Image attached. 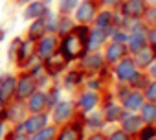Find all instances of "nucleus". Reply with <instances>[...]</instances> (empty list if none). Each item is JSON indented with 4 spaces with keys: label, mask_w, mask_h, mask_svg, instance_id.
<instances>
[{
    "label": "nucleus",
    "mask_w": 156,
    "mask_h": 140,
    "mask_svg": "<svg viewBox=\"0 0 156 140\" xmlns=\"http://www.w3.org/2000/svg\"><path fill=\"white\" fill-rule=\"evenodd\" d=\"M83 122H85V127H90V129H96V131H98V129L103 127L105 118H103V112H94V111H90V112L85 114Z\"/></svg>",
    "instance_id": "22"
},
{
    "label": "nucleus",
    "mask_w": 156,
    "mask_h": 140,
    "mask_svg": "<svg viewBox=\"0 0 156 140\" xmlns=\"http://www.w3.org/2000/svg\"><path fill=\"white\" fill-rule=\"evenodd\" d=\"M123 13L127 17L138 19L145 13V0H129V2L123 4Z\"/></svg>",
    "instance_id": "19"
},
{
    "label": "nucleus",
    "mask_w": 156,
    "mask_h": 140,
    "mask_svg": "<svg viewBox=\"0 0 156 140\" xmlns=\"http://www.w3.org/2000/svg\"><path fill=\"white\" fill-rule=\"evenodd\" d=\"M11 2H13L15 6H19V8H22V6H26L28 2H31V0H11Z\"/></svg>",
    "instance_id": "43"
},
{
    "label": "nucleus",
    "mask_w": 156,
    "mask_h": 140,
    "mask_svg": "<svg viewBox=\"0 0 156 140\" xmlns=\"http://www.w3.org/2000/svg\"><path fill=\"white\" fill-rule=\"evenodd\" d=\"M110 35V28H90L88 31V39H87V52H98L103 42L107 41V37Z\"/></svg>",
    "instance_id": "14"
},
{
    "label": "nucleus",
    "mask_w": 156,
    "mask_h": 140,
    "mask_svg": "<svg viewBox=\"0 0 156 140\" xmlns=\"http://www.w3.org/2000/svg\"><path fill=\"white\" fill-rule=\"evenodd\" d=\"M147 98H149L151 101H156V81H154L152 85H149V89H147Z\"/></svg>",
    "instance_id": "36"
},
{
    "label": "nucleus",
    "mask_w": 156,
    "mask_h": 140,
    "mask_svg": "<svg viewBox=\"0 0 156 140\" xmlns=\"http://www.w3.org/2000/svg\"><path fill=\"white\" fill-rule=\"evenodd\" d=\"M145 46V33L143 31H136L130 39V50L132 52H140Z\"/></svg>",
    "instance_id": "31"
},
{
    "label": "nucleus",
    "mask_w": 156,
    "mask_h": 140,
    "mask_svg": "<svg viewBox=\"0 0 156 140\" xmlns=\"http://www.w3.org/2000/svg\"><path fill=\"white\" fill-rule=\"evenodd\" d=\"M46 2H48V4H51V2H55V0H46Z\"/></svg>",
    "instance_id": "47"
},
{
    "label": "nucleus",
    "mask_w": 156,
    "mask_h": 140,
    "mask_svg": "<svg viewBox=\"0 0 156 140\" xmlns=\"http://www.w3.org/2000/svg\"><path fill=\"white\" fill-rule=\"evenodd\" d=\"M98 105H99V96H98L96 90H90V89L83 90L79 94V98H77V101H75V109L81 114H87V112L94 111Z\"/></svg>",
    "instance_id": "13"
},
{
    "label": "nucleus",
    "mask_w": 156,
    "mask_h": 140,
    "mask_svg": "<svg viewBox=\"0 0 156 140\" xmlns=\"http://www.w3.org/2000/svg\"><path fill=\"white\" fill-rule=\"evenodd\" d=\"M0 120L6 122V103H0Z\"/></svg>",
    "instance_id": "41"
},
{
    "label": "nucleus",
    "mask_w": 156,
    "mask_h": 140,
    "mask_svg": "<svg viewBox=\"0 0 156 140\" xmlns=\"http://www.w3.org/2000/svg\"><path fill=\"white\" fill-rule=\"evenodd\" d=\"M141 105H143V96H141L140 92H132V94L125 100V107H127V109H132V111H134V109H140Z\"/></svg>",
    "instance_id": "30"
},
{
    "label": "nucleus",
    "mask_w": 156,
    "mask_h": 140,
    "mask_svg": "<svg viewBox=\"0 0 156 140\" xmlns=\"http://www.w3.org/2000/svg\"><path fill=\"white\" fill-rule=\"evenodd\" d=\"M28 112H48V100H46V89H37L26 101Z\"/></svg>",
    "instance_id": "15"
},
{
    "label": "nucleus",
    "mask_w": 156,
    "mask_h": 140,
    "mask_svg": "<svg viewBox=\"0 0 156 140\" xmlns=\"http://www.w3.org/2000/svg\"><path fill=\"white\" fill-rule=\"evenodd\" d=\"M103 4H107V6H112V4H116V2H119V0H101Z\"/></svg>",
    "instance_id": "45"
},
{
    "label": "nucleus",
    "mask_w": 156,
    "mask_h": 140,
    "mask_svg": "<svg viewBox=\"0 0 156 140\" xmlns=\"http://www.w3.org/2000/svg\"><path fill=\"white\" fill-rule=\"evenodd\" d=\"M6 37H8V31H6L2 26H0V44H2V42L6 41Z\"/></svg>",
    "instance_id": "44"
},
{
    "label": "nucleus",
    "mask_w": 156,
    "mask_h": 140,
    "mask_svg": "<svg viewBox=\"0 0 156 140\" xmlns=\"http://www.w3.org/2000/svg\"><path fill=\"white\" fill-rule=\"evenodd\" d=\"M42 35H46V26H44V17L41 19H33L28 22V30H26V35L28 39L31 41H39Z\"/></svg>",
    "instance_id": "18"
},
{
    "label": "nucleus",
    "mask_w": 156,
    "mask_h": 140,
    "mask_svg": "<svg viewBox=\"0 0 156 140\" xmlns=\"http://www.w3.org/2000/svg\"><path fill=\"white\" fill-rule=\"evenodd\" d=\"M119 116H121V109H119L118 105H107V107H105L103 118H105L107 122H114V120H118Z\"/></svg>",
    "instance_id": "32"
},
{
    "label": "nucleus",
    "mask_w": 156,
    "mask_h": 140,
    "mask_svg": "<svg viewBox=\"0 0 156 140\" xmlns=\"http://www.w3.org/2000/svg\"><path fill=\"white\" fill-rule=\"evenodd\" d=\"M2 140H31V136L24 134V133H17L13 127H8V131H6V134H4Z\"/></svg>",
    "instance_id": "34"
},
{
    "label": "nucleus",
    "mask_w": 156,
    "mask_h": 140,
    "mask_svg": "<svg viewBox=\"0 0 156 140\" xmlns=\"http://www.w3.org/2000/svg\"><path fill=\"white\" fill-rule=\"evenodd\" d=\"M85 83V72L81 68H72L62 74V89L66 90H75L77 87H81Z\"/></svg>",
    "instance_id": "16"
},
{
    "label": "nucleus",
    "mask_w": 156,
    "mask_h": 140,
    "mask_svg": "<svg viewBox=\"0 0 156 140\" xmlns=\"http://www.w3.org/2000/svg\"><path fill=\"white\" fill-rule=\"evenodd\" d=\"M57 24H59V13L55 11H48L44 15V26H46V33H55L57 31Z\"/></svg>",
    "instance_id": "26"
},
{
    "label": "nucleus",
    "mask_w": 156,
    "mask_h": 140,
    "mask_svg": "<svg viewBox=\"0 0 156 140\" xmlns=\"http://www.w3.org/2000/svg\"><path fill=\"white\" fill-rule=\"evenodd\" d=\"M140 123H141V118H136V116L123 120V127H125L127 131H132V133L140 129Z\"/></svg>",
    "instance_id": "35"
},
{
    "label": "nucleus",
    "mask_w": 156,
    "mask_h": 140,
    "mask_svg": "<svg viewBox=\"0 0 156 140\" xmlns=\"http://www.w3.org/2000/svg\"><path fill=\"white\" fill-rule=\"evenodd\" d=\"M125 55V46H123V42H112L108 48H107V52H105V61L107 63H116L118 59H121Z\"/></svg>",
    "instance_id": "21"
},
{
    "label": "nucleus",
    "mask_w": 156,
    "mask_h": 140,
    "mask_svg": "<svg viewBox=\"0 0 156 140\" xmlns=\"http://www.w3.org/2000/svg\"><path fill=\"white\" fill-rule=\"evenodd\" d=\"M55 140H85V122H83V116L77 118V114H75L73 120H70L64 125H59Z\"/></svg>",
    "instance_id": "5"
},
{
    "label": "nucleus",
    "mask_w": 156,
    "mask_h": 140,
    "mask_svg": "<svg viewBox=\"0 0 156 140\" xmlns=\"http://www.w3.org/2000/svg\"><path fill=\"white\" fill-rule=\"evenodd\" d=\"M75 24H77V22L73 20L72 15H59V24H57V31H55V35H57V37H64V35H68V33L73 30Z\"/></svg>",
    "instance_id": "20"
},
{
    "label": "nucleus",
    "mask_w": 156,
    "mask_h": 140,
    "mask_svg": "<svg viewBox=\"0 0 156 140\" xmlns=\"http://www.w3.org/2000/svg\"><path fill=\"white\" fill-rule=\"evenodd\" d=\"M35 79L26 72V70H17V85H15V98L20 101H26L35 90H37Z\"/></svg>",
    "instance_id": "8"
},
{
    "label": "nucleus",
    "mask_w": 156,
    "mask_h": 140,
    "mask_svg": "<svg viewBox=\"0 0 156 140\" xmlns=\"http://www.w3.org/2000/svg\"><path fill=\"white\" fill-rule=\"evenodd\" d=\"M68 64H70V61H68V59H66L59 50L42 61V66H44V70H46V74H48L53 81H55L57 78H61V76L66 72Z\"/></svg>",
    "instance_id": "6"
},
{
    "label": "nucleus",
    "mask_w": 156,
    "mask_h": 140,
    "mask_svg": "<svg viewBox=\"0 0 156 140\" xmlns=\"http://www.w3.org/2000/svg\"><path fill=\"white\" fill-rule=\"evenodd\" d=\"M26 116H28V109H26V103L24 101H20V100L15 98V100H11L6 105V123L8 125H17Z\"/></svg>",
    "instance_id": "11"
},
{
    "label": "nucleus",
    "mask_w": 156,
    "mask_h": 140,
    "mask_svg": "<svg viewBox=\"0 0 156 140\" xmlns=\"http://www.w3.org/2000/svg\"><path fill=\"white\" fill-rule=\"evenodd\" d=\"M94 24L98 28H110L112 26V13L110 11H98L96 19H94Z\"/></svg>",
    "instance_id": "27"
},
{
    "label": "nucleus",
    "mask_w": 156,
    "mask_h": 140,
    "mask_svg": "<svg viewBox=\"0 0 156 140\" xmlns=\"http://www.w3.org/2000/svg\"><path fill=\"white\" fill-rule=\"evenodd\" d=\"M141 120L145 122H154L156 120V105H141Z\"/></svg>",
    "instance_id": "33"
},
{
    "label": "nucleus",
    "mask_w": 156,
    "mask_h": 140,
    "mask_svg": "<svg viewBox=\"0 0 156 140\" xmlns=\"http://www.w3.org/2000/svg\"><path fill=\"white\" fill-rule=\"evenodd\" d=\"M116 74L119 79H130L134 76V63L132 61H121L116 68Z\"/></svg>",
    "instance_id": "24"
},
{
    "label": "nucleus",
    "mask_w": 156,
    "mask_h": 140,
    "mask_svg": "<svg viewBox=\"0 0 156 140\" xmlns=\"http://www.w3.org/2000/svg\"><path fill=\"white\" fill-rule=\"evenodd\" d=\"M20 41H22V35H17V37H13V39L9 41V44H8V53H6V57H8V61H9L11 64H13V61H15V55H17V50H19Z\"/></svg>",
    "instance_id": "28"
},
{
    "label": "nucleus",
    "mask_w": 156,
    "mask_h": 140,
    "mask_svg": "<svg viewBox=\"0 0 156 140\" xmlns=\"http://www.w3.org/2000/svg\"><path fill=\"white\" fill-rule=\"evenodd\" d=\"M152 136H154V129L152 127H147V129L141 131V140H151Z\"/></svg>",
    "instance_id": "38"
},
{
    "label": "nucleus",
    "mask_w": 156,
    "mask_h": 140,
    "mask_svg": "<svg viewBox=\"0 0 156 140\" xmlns=\"http://www.w3.org/2000/svg\"><path fill=\"white\" fill-rule=\"evenodd\" d=\"M8 127H9V125H8L6 122H2V120H0V140H2V138H4V134H6V131H8Z\"/></svg>",
    "instance_id": "39"
},
{
    "label": "nucleus",
    "mask_w": 156,
    "mask_h": 140,
    "mask_svg": "<svg viewBox=\"0 0 156 140\" xmlns=\"http://www.w3.org/2000/svg\"><path fill=\"white\" fill-rule=\"evenodd\" d=\"M151 74H152V76H154V78H156V64H154V66H152V70H151Z\"/></svg>",
    "instance_id": "46"
},
{
    "label": "nucleus",
    "mask_w": 156,
    "mask_h": 140,
    "mask_svg": "<svg viewBox=\"0 0 156 140\" xmlns=\"http://www.w3.org/2000/svg\"><path fill=\"white\" fill-rule=\"evenodd\" d=\"M75 114H77V109H75L73 101H70V100H59L51 107V111H50V120H51V123H55L59 127V125H64L70 120H73Z\"/></svg>",
    "instance_id": "4"
},
{
    "label": "nucleus",
    "mask_w": 156,
    "mask_h": 140,
    "mask_svg": "<svg viewBox=\"0 0 156 140\" xmlns=\"http://www.w3.org/2000/svg\"><path fill=\"white\" fill-rule=\"evenodd\" d=\"M79 66L83 72H98V70L103 66V55H99L98 52H85V55L79 59Z\"/></svg>",
    "instance_id": "17"
},
{
    "label": "nucleus",
    "mask_w": 156,
    "mask_h": 140,
    "mask_svg": "<svg viewBox=\"0 0 156 140\" xmlns=\"http://www.w3.org/2000/svg\"><path fill=\"white\" fill-rule=\"evenodd\" d=\"M50 9L51 8H50V4L46 2V0H31V2H28L26 6H22V19L26 22H30L33 19L44 17Z\"/></svg>",
    "instance_id": "12"
},
{
    "label": "nucleus",
    "mask_w": 156,
    "mask_h": 140,
    "mask_svg": "<svg viewBox=\"0 0 156 140\" xmlns=\"http://www.w3.org/2000/svg\"><path fill=\"white\" fill-rule=\"evenodd\" d=\"M73 15V20L77 24H94V19L98 15V2L96 0H79L75 11L72 13Z\"/></svg>",
    "instance_id": "7"
},
{
    "label": "nucleus",
    "mask_w": 156,
    "mask_h": 140,
    "mask_svg": "<svg viewBox=\"0 0 156 140\" xmlns=\"http://www.w3.org/2000/svg\"><path fill=\"white\" fill-rule=\"evenodd\" d=\"M79 4V0H57V13L59 15H72Z\"/></svg>",
    "instance_id": "25"
},
{
    "label": "nucleus",
    "mask_w": 156,
    "mask_h": 140,
    "mask_svg": "<svg viewBox=\"0 0 156 140\" xmlns=\"http://www.w3.org/2000/svg\"><path fill=\"white\" fill-rule=\"evenodd\" d=\"M51 120H50V112H28V116L20 122V123H17V125H9V127H13L17 133H24V134H35L39 129H42L44 125H48Z\"/></svg>",
    "instance_id": "2"
},
{
    "label": "nucleus",
    "mask_w": 156,
    "mask_h": 140,
    "mask_svg": "<svg viewBox=\"0 0 156 140\" xmlns=\"http://www.w3.org/2000/svg\"><path fill=\"white\" fill-rule=\"evenodd\" d=\"M87 140H107V138H105V136H103L101 133H94V134H90V136H88Z\"/></svg>",
    "instance_id": "40"
},
{
    "label": "nucleus",
    "mask_w": 156,
    "mask_h": 140,
    "mask_svg": "<svg viewBox=\"0 0 156 140\" xmlns=\"http://www.w3.org/2000/svg\"><path fill=\"white\" fill-rule=\"evenodd\" d=\"M57 136V125L55 123H48L42 129H39L35 134H31V140H55Z\"/></svg>",
    "instance_id": "23"
},
{
    "label": "nucleus",
    "mask_w": 156,
    "mask_h": 140,
    "mask_svg": "<svg viewBox=\"0 0 156 140\" xmlns=\"http://www.w3.org/2000/svg\"><path fill=\"white\" fill-rule=\"evenodd\" d=\"M39 57L35 53V41L28 39V37H22L20 44H19V50H17V55H15V68L17 70H26L31 63H35Z\"/></svg>",
    "instance_id": "3"
},
{
    "label": "nucleus",
    "mask_w": 156,
    "mask_h": 140,
    "mask_svg": "<svg viewBox=\"0 0 156 140\" xmlns=\"http://www.w3.org/2000/svg\"><path fill=\"white\" fill-rule=\"evenodd\" d=\"M138 55H136V61H138V64H141V66H147L151 61H152V57H154V50H151V48H141L140 52H136Z\"/></svg>",
    "instance_id": "29"
},
{
    "label": "nucleus",
    "mask_w": 156,
    "mask_h": 140,
    "mask_svg": "<svg viewBox=\"0 0 156 140\" xmlns=\"http://www.w3.org/2000/svg\"><path fill=\"white\" fill-rule=\"evenodd\" d=\"M149 41H151V44L156 48V30H152V31L149 33Z\"/></svg>",
    "instance_id": "42"
},
{
    "label": "nucleus",
    "mask_w": 156,
    "mask_h": 140,
    "mask_svg": "<svg viewBox=\"0 0 156 140\" xmlns=\"http://www.w3.org/2000/svg\"><path fill=\"white\" fill-rule=\"evenodd\" d=\"M57 48H59V37L55 33H46L39 41H35V53L41 61H44L46 57L55 53Z\"/></svg>",
    "instance_id": "10"
},
{
    "label": "nucleus",
    "mask_w": 156,
    "mask_h": 140,
    "mask_svg": "<svg viewBox=\"0 0 156 140\" xmlns=\"http://www.w3.org/2000/svg\"><path fill=\"white\" fill-rule=\"evenodd\" d=\"M15 85H17V72H0V103H9L15 100Z\"/></svg>",
    "instance_id": "9"
},
{
    "label": "nucleus",
    "mask_w": 156,
    "mask_h": 140,
    "mask_svg": "<svg viewBox=\"0 0 156 140\" xmlns=\"http://www.w3.org/2000/svg\"><path fill=\"white\" fill-rule=\"evenodd\" d=\"M88 31H90V26L87 24H75L73 30L64 35V37H59V52L70 61H79L85 52H87V39H88Z\"/></svg>",
    "instance_id": "1"
},
{
    "label": "nucleus",
    "mask_w": 156,
    "mask_h": 140,
    "mask_svg": "<svg viewBox=\"0 0 156 140\" xmlns=\"http://www.w3.org/2000/svg\"><path fill=\"white\" fill-rule=\"evenodd\" d=\"M108 140H129V138H127L125 131H114V133L110 134V138H108Z\"/></svg>",
    "instance_id": "37"
}]
</instances>
